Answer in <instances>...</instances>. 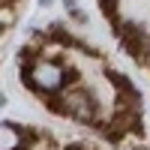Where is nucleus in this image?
<instances>
[{
  "mask_svg": "<svg viewBox=\"0 0 150 150\" xmlns=\"http://www.w3.org/2000/svg\"><path fill=\"white\" fill-rule=\"evenodd\" d=\"M66 150H90V147H84V144H72V147H66Z\"/></svg>",
  "mask_w": 150,
  "mask_h": 150,
  "instance_id": "8",
  "label": "nucleus"
},
{
  "mask_svg": "<svg viewBox=\"0 0 150 150\" xmlns=\"http://www.w3.org/2000/svg\"><path fill=\"white\" fill-rule=\"evenodd\" d=\"M39 6H51V0H39Z\"/></svg>",
  "mask_w": 150,
  "mask_h": 150,
  "instance_id": "10",
  "label": "nucleus"
},
{
  "mask_svg": "<svg viewBox=\"0 0 150 150\" xmlns=\"http://www.w3.org/2000/svg\"><path fill=\"white\" fill-rule=\"evenodd\" d=\"M3 105H6V93L0 90V108H3Z\"/></svg>",
  "mask_w": 150,
  "mask_h": 150,
  "instance_id": "9",
  "label": "nucleus"
},
{
  "mask_svg": "<svg viewBox=\"0 0 150 150\" xmlns=\"http://www.w3.org/2000/svg\"><path fill=\"white\" fill-rule=\"evenodd\" d=\"M15 24V6L12 3H0V30H6Z\"/></svg>",
  "mask_w": 150,
  "mask_h": 150,
  "instance_id": "5",
  "label": "nucleus"
},
{
  "mask_svg": "<svg viewBox=\"0 0 150 150\" xmlns=\"http://www.w3.org/2000/svg\"><path fill=\"white\" fill-rule=\"evenodd\" d=\"M63 6H66V12H69L72 18H78V21H87V15L81 12V6L75 3V0H63Z\"/></svg>",
  "mask_w": 150,
  "mask_h": 150,
  "instance_id": "6",
  "label": "nucleus"
},
{
  "mask_svg": "<svg viewBox=\"0 0 150 150\" xmlns=\"http://www.w3.org/2000/svg\"><path fill=\"white\" fill-rule=\"evenodd\" d=\"M48 108L57 111V114H66L69 120H78V123H96L99 120V99L81 84H69L63 93L51 96Z\"/></svg>",
  "mask_w": 150,
  "mask_h": 150,
  "instance_id": "2",
  "label": "nucleus"
},
{
  "mask_svg": "<svg viewBox=\"0 0 150 150\" xmlns=\"http://www.w3.org/2000/svg\"><path fill=\"white\" fill-rule=\"evenodd\" d=\"M21 75H24V84L39 96H57L72 84L69 69L54 57H33L30 63H24Z\"/></svg>",
  "mask_w": 150,
  "mask_h": 150,
  "instance_id": "1",
  "label": "nucleus"
},
{
  "mask_svg": "<svg viewBox=\"0 0 150 150\" xmlns=\"http://www.w3.org/2000/svg\"><path fill=\"white\" fill-rule=\"evenodd\" d=\"M27 147V132L12 120H0V150H24Z\"/></svg>",
  "mask_w": 150,
  "mask_h": 150,
  "instance_id": "4",
  "label": "nucleus"
},
{
  "mask_svg": "<svg viewBox=\"0 0 150 150\" xmlns=\"http://www.w3.org/2000/svg\"><path fill=\"white\" fill-rule=\"evenodd\" d=\"M120 42L126 48V54L138 63H147L150 57V33L141 24H120Z\"/></svg>",
  "mask_w": 150,
  "mask_h": 150,
  "instance_id": "3",
  "label": "nucleus"
},
{
  "mask_svg": "<svg viewBox=\"0 0 150 150\" xmlns=\"http://www.w3.org/2000/svg\"><path fill=\"white\" fill-rule=\"evenodd\" d=\"M99 3L105 6V12H108V18H114V21H117V0H99Z\"/></svg>",
  "mask_w": 150,
  "mask_h": 150,
  "instance_id": "7",
  "label": "nucleus"
}]
</instances>
